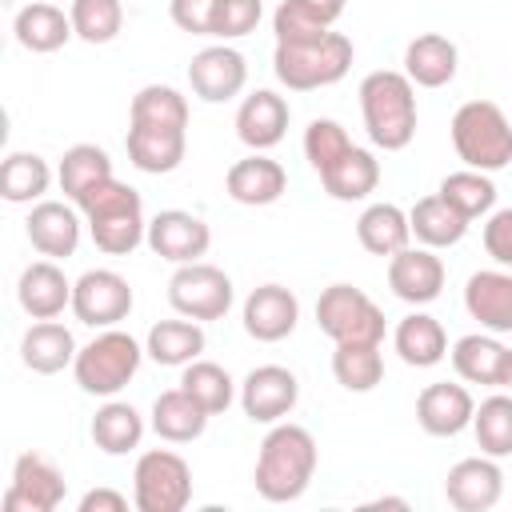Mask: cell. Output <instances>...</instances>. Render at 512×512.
I'll return each mask as SVG.
<instances>
[{
	"instance_id": "cell-1",
	"label": "cell",
	"mask_w": 512,
	"mask_h": 512,
	"mask_svg": "<svg viewBox=\"0 0 512 512\" xmlns=\"http://www.w3.org/2000/svg\"><path fill=\"white\" fill-rule=\"evenodd\" d=\"M316 440L308 428L300 424H272V432L264 436L260 444V456H256V492L268 500V504H292L308 492L312 476H316Z\"/></svg>"
},
{
	"instance_id": "cell-2",
	"label": "cell",
	"mask_w": 512,
	"mask_h": 512,
	"mask_svg": "<svg viewBox=\"0 0 512 512\" xmlns=\"http://www.w3.org/2000/svg\"><path fill=\"white\" fill-rule=\"evenodd\" d=\"M360 112L368 140L384 152H400L416 136V84L392 68L368 72L360 80Z\"/></svg>"
},
{
	"instance_id": "cell-3",
	"label": "cell",
	"mask_w": 512,
	"mask_h": 512,
	"mask_svg": "<svg viewBox=\"0 0 512 512\" xmlns=\"http://www.w3.org/2000/svg\"><path fill=\"white\" fill-rule=\"evenodd\" d=\"M84 224L92 232V244L108 256H128L148 240V220H144V204L140 192L120 184L116 176L96 184L80 204Z\"/></svg>"
},
{
	"instance_id": "cell-4",
	"label": "cell",
	"mask_w": 512,
	"mask_h": 512,
	"mask_svg": "<svg viewBox=\"0 0 512 512\" xmlns=\"http://www.w3.org/2000/svg\"><path fill=\"white\" fill-rule=\"evenodd\" d=\"M452 148L476 172H500L512 164V124L500 104L468 100L452 116Z\"/></svg>"
},
{
	"instance_id": "cell-5",
	"label": "cell",
	"mask_w": 512,
	"mask_h": 512,
	"mask_svg": "<svg viewBox=\"0 0 512 512\" xmlns=\"http://www.w3.org/2000/svg\"><path fill=\"white\" fill-rule=\"evenodd\" d=\"M352 68V40L344 32H328L316 44H276L272 72L292 92H312L344 80Z\"/></svg>"
},
{
	"instance_id": "cell-6",
	"label": "cell",
	"mask_w": 512,
	"mask_h": 512,
	"mask_svg": "<svg viewBox=\"0 0 512 512\" xmlns=\"http://www.w3.org/2000/svg\"><path fill=\"white\" fill-rule=\"evenodd\" d=\"M144 360V348L120 332V328H100L96 340H88L80 352H76V364H72V376L80 384V392L88 396H116L140 368Z\"/></svg>"
},
{
	"instance_id": "cell-7",
	"label": "cell",
	"mask_w": 512,
	"mask_h": 512,
	"mask_svg": "<svg viewBox=\"0 0 512 512\" xmlns=\"http://www.w3.org/2000/svg\"><path fill=\"white\" fill-rule=\"evenodd\" d=\"M316 324L336 344H380L384 312L356 284H328L316 300Z\"/></svg>"
},
{
	"instance_id": "cell-8",
	"label": "cell",
	"mask_w": 512,
	"mask_h": 512,
	"mask_svg": "<svg viewBox=\"0 0 512 512\" xmlns=\"http://www.w3.org/2000/svg\"><path fill=\"white\" fill-rule=\"evenodd\" d=\"M192 500V468L172 448H148L132 472V504L140 512H184Z\"/></svg>"
},
{
	"instance_id": "cell-9",
	"label": "cell",
	"mask_w": 512,
	"mask_h": 512,
	"mask_svg": "<svg viewBox=\"0 0 512 512\" xmlns=\"http://www.w3.org/2000/svg\"><path fill=\"white\" fill-rule=\"evenodd\" d=\"M232 300H236V288H232L228 272H220L216 264H204V260L176 264V272L168 280V304L188 320H224Z\"/></svg>"
},
{
	"instance_id": "cell-10",
	"label": "cell",
	"mask_w": 512,
	"mask_h": 512,
	"mask_svg": "<svg viewBox=\"0 0 512 512\" xmlns=\"http://www.w3.org/2000/svg\"><path fill=\"white\" fill-rule=\"evenodd\" d=\"M72 312L88 328H116L132 312V284L112 268H92L72 284Z\"/></svg>"
},
{
	"instance_id": "cell-11",
	"label": "cell",
	"mask_w": 512,
	"mask_h": 512,
	"mask_svg": "<svg viewBox=\"0 0 512 512\" xmlns=\"http://www.w3.org/2000/svg\"><path fill=\"white\" fill-rule=\"evenodd\" d=\"M64 472L40 456V452H20L12 464V484L4 492L8 512H56L64 504Z\"/></svg>"
},
{
	"instance_id": "cell-12",
	"label": "cell",
	"mask_w": 512,
	"mask_h": 512,
	"mask_svg": "<svg viewBox=\"0 0 512 512\" xmlns=\"http://www.w3.org/2000/svg\"><path fill=\"white\" fill-rule=\"evenodd\" d=\"M296 400H300V380L280 364H260L240 384V408L252 424H280L296 408Z\"/></svg>"
},
{
	"instance_id": "cell-13",
	"label": "cell",
	"mask_w": 512,
	"mask_h": 512,
	"mask_svg": "<svg viewBox=\"0 0 512 512\" xmlns=\"http://www.w3.org/2000/svg\"><path fill=\"white\" fill-rule=\"evenodd\" d=\"M208 244H212L208 224L184 208H164L148 220V248L168 264H192L208 256Z\"/></svg>"
},
{
	"instance_id": "cell-14",
	"label": "cell",
	"mask_w": 512,
	"mask_h": 512,
	"mask_svg": "<svg viewBox=\"0 0 512 512\" xmlns=\"http://www.w3.org/2000/svg\"><path fill=\"white\" fill-rule=\"evenodd\" d=\"M444 496L456 512H488L500 504L504 496V472L496 464V456H468V460H456L448 468V480H444Z\"/></svg>"
},
{
	"instance_id": "cell-15",
	"label": "cell",
	"mask_w": 512,
	"mask_h": 512,
	"mask_svg": "<svg viewBox=\"0 0 512 512\" xmlns=\"http://www.w3.org/2000/svg\"><path fill=\"white\" fill-rule=\"evenodd\" d=\"M444 260L436 256V248H400L396 256H388V288L396 292V300L404 304H432L444 292Z\"/></svg>"
},
{
	"instance_id": "cell-16",
	"label": "cell",
	"mask_w": 512,
	"mask_h": 512,
	"mask_svg": "<svg viewBox=\"0 0 512 512\" xmlns=\"http://www.w3.org/2000/svg\"><path fill=\"white\" fill-rule=\"evenodd\" d=\"M240 320H244V332L252 340L276 344V340L292 336V328L300 320V300L284 284H260V288L248 292V300L240 308Z\"/></svg>"
},
{
	"instance_id": "cell-17",
	"label": "cell",
	"mask_w": 512,
	"mask_h": 512,
	"mask_svg": "<svg viewBox=\"0 0 512 512\" xmlns=\"http://www.w3.org/2000/svg\"><path fill=\"white\" fill-rule=\"evenodd\" d=\"M188 84H192V92H196L200 100L224 104V100H232V96L244 92V84H248V64H244V56H240L236 48L212 44V48H204V52L192 56V64H188Z\"/></svg>"
},
{
	"instance_id": "cell-18",
	"label": "cell",
	"mask_w": 512,
	"mask_h": 512,
	"mask_svg": "<svg viewBox=\"0 0 512 512\" xmlns=\"http://www.w3.org/2000/svg\"><path fill=\"white\" fill-rule=\"evenodd\" d=\"M24 232L40 256L68 260L80 248V212L72 200L68 204L64 200H40V204H32V212L24 220Z\"/></svg>"
},
{
	"instance_id": "cell-19",
	"label": "cell",
	"mask_w": 512,
	"mask_h": 512,
	"mask_svg": "<svg viewBox=\"0 0 512 512\" xmlns=\"http://www.w3.org/2000/svg\"><path fill=\"white\" fill-rule=\"evenodd\" d=\"M292 120V108L280 92L272 88H256L252 96H244V104L236 108V136L240 144H248L252 152H268L284 140Z\"/></svg>"
},
{
	"instance_id": "cell-20",
	"label": "cell",
	"mask_w": 512,
	"mask_h": 512,
	"mask_svg": "<svg viewBox=\"0 0 512 512\" xmlns=\"http://www.w3.org/2000/svg\"><path fill=\"white\" fill-rule=\"evenodd\" d=\"M472 416H476V400L464 384L436 380L416 396V420L428 436H460L464 428H472Z\"/></svg>"
},
{
	"instance_id": "cell-21",
	"label": "cell",
	"mask_w": 512,
	"mask_h": 512,
	"mask_svg": "<svg viewBox=\"0 0 512 512\" xmlns=\"http://www.w3.org/2000/svg\"><path fill=\"white\" fill-rule=\"evenodd\" d=\"M464 308L484 332H512V268H480L464 284Z\"/></svg>"
},
{
	"instance_id": "cell-22",
	"label": "cell",
	"mask_w": 512,
	"mask_h": 512,
	"mask_svg": "<svg viewBox=\"0 0 512 512\" xmlns=\"http://www.w3.org/2000/svg\"><path fill=\"white\" fill-rule=\"evenodd\" d=\"M224 188L236 204L244 208H264V204H276L284 192H288V172L280 160L264 156V152H252L244 160H236L224 176Z\"/></svg>"
},
{
	"instance_id": "cell-23",
	"label": "cell",
	"mask_w": 512,
	"mask_h": 512,
	"mask_svg": "<svg viewBox=\"0 0 512 512\" xmlns=\"http://www.w3.org/2000/svg\"><path fill=\"white\" fill-rule=\"evenodd\" d=\"M16 300L32 320H56L64 308H72V280L56 260H36L20 272Z\"/></svg>"
},
{
	"instance_id": "cell-24",
	"label": "cell",
	"mask_w": 512,
	"mask_h": 512,
	"mask_svg": "<svg viewBox=\"0 0 512 512\" xmlns=\"http://www.w3.org/2000/svg\"><path fill=\"white\" fill-rule=\"evenodd\" d=\"M124 148H128L132 168H140V172H148V176H164V172H176V168L184 164V152H188V132H172V128H140V124H128Z\"/></svg>"
},
{
	"instance_id": "cell-25",
	"label": "cell",
	"mask_w": 512,
	"mask_h": 512,
	"mask_svg": "<svg viewBox=\"0 0 512 512\" xmlns=\"http://www.w3.org/2000/svg\"><path fill=\"white\" fill-rule=\"evenodd\" d=\"M456 64H460V52L448 36L440 32H420L408 48H404V76L416 84V88H444L452 84L456 76Z\"/></svg>"
},
{
	"instance_id": "cell-26",
	"label": "cell",
	"mask_w": 512,
	"mask_h": 512,
	"mask_svg": "<svg viewBox=\"0 0 512 512\" xmlns=\"http://www.w3.org/2000/svg\"><path fill=\"white\" fill-rule=\"evenodd\" d=\"M12 32H16V44H20V48L40 52V56L64 48V44L76 36V32H72V16H68L64 8L48 4V0L24 4V8L16 12V20H12Z\"/></svg>"
},
{
	"instance_id": "cell-27",
	"label": "cell",
	"mask_w": 512,
	"mask_h": 512,
	"mask_svg": "<svg viewBox=\"0 0 512 512\" xmlns=\"http://www.w3.org/2000/svg\"><path fill=\"white\" fill-rule=\"evenodd\" d=\"M76 340H72V332L64 328V324H56V320H36L28 332H24V340H20V360H24V368L28 372H36V376H56V372H64L68 364H76Z\"/></svg>"
},
{
	"instance_id": "cell-28",
	"label": "cell",
	"mask_w": 512,
	"mask_h": 512,
	"mask_svg": "<svg viewBox=\"0 0 512 512\" xmlns=\"http://www.w3.org/2000/svg\"><path fill=\"white\" fill-rule=\"evenodd\" d=\"M392 348L408 368H432V364H440L448 356V336H444V324L436 316L412 312V316H404L396 324Z\"/></svg>"
},
{
	"instance_id": "cell-29",
	"label": "cell",
	"mask_w": 512,
	"mask_h": 512,
	"mask_svg": "<svg viewBox=\"0 0 512 512\" xmlns=\"http://www.w3.org/2000/svg\"><path fill=\"white\" fill-rule=\"evenodd\" d=\"M356 240L364 252L372 256H396L400 248L412 244V224H408V212L396 208V204H368L356 220Z\"/></svg>"
},
{
	"instance_id": "cell-30",
	"label": "cell",
	"mask_w": 512,
	"mask_h": 512,
	"mask_svg": "<svg viewBox=\"0 0 512 512\" xmlns=\"http://www.w3.org/2000/svg\"><path fill=\"white\" fill-rule=\"evenodd\" d=\"M320 180H324V192L332 200H344V204L368 200L376 192V184H380V160L368 148H356L352 144L328 172H320Z\"/></svg>"
},
{
	"instance_id": "cell-31",
	"label": "cell",
	"mask_w": 512,
	"mask_h": 512,
	"mask_svg": "<svg viewBox=\"0 0 512 512\" xmlns=\"http://www.w3.org/2000/svg\"><path fill=\"white\" fill-rule=\"evenodd\" d=\"M144 352L156 364H164V368H184V364L200 360V352H204V328H200V320H188V316L160 320V324L148 328Z\"/></svg>"
},
{
	"instance_id": "cell-32",
	"label": "cell",
	"mask_w": 512,
	"mask_h": 512,
	"mask_svg": "<svg viewBox=\"0 0 512 512\" xmlns=\"http://www.w3.org/2000/svg\"><path fill=\"white\" fill-rule=\"evenodd\" d=\"M408 224H412V236H416L424 248H452V244L464 240V232H468L472 220H464V216L436 192V196H420V200L412 204Z\"/></svg>"
},
{
	"instance_id": "cell-33",
	"label": "cell",
	"mask_w": 512,
	"mask_h": 512,
	"mask_svg": "<svg viewBox=\"0 0 512 512\" xmlns=\"http://www.w3.org/2000/svg\"><path fill=\"white\" fill-rule=\"evenodd\" d=\"M208 428V412L184 392V388H168L156 396L152 404V432L168 444H188Z\"/></svg>"
},
{
	"instance_id": "cell-34",
	"label": "cell",
	"mask_w": 512,
	"mask_h": 512,
	"mask_svg": "<svg viewBox=\"0 0 512 512\" xmlns=\"http://www.w3.org/2000/svg\"><path fill=\"white\" fill-rule=\"evenodd\" d=\"M56 180H60V192L80 204L96 184L112 180V160L104 148L96 144H72L64 156H60V168H56Z\"/></svg>"
},
{
	"instance_id": "cell-35",
	"label": "cell",
	"mask_w": 512,
	"mask_h": 512,
	"mask_svg": "<svg viewBox=\"0 0 512 512\" xmlns=\"http://www.w3.org/2000/svg\"><path fill=\"white\" fill-rule=\"evenodd\" d=\"M504 344L496 340V332H472L460 336L452 344V368L460 380L468 384H500V368H504Z\"/></svg>"
},
{
	"instance_id": "cell-36",
	"label": "cell",
	"mask_w": 512,
	"mask_h": 512,
	"mask_svg": "<svg viewBox=\"0 0 512 512\" xmlns=\"http://www.w3.org/2000/svg\"><path fill=\"white\" fill-rule=\"evenodd\" d=\"M128 124L140 128H172V132H188V100L172 88V84H144L132 96L128 108Z\"/></svg>"
},
{
	"instance_id": "cell-37",
	"label": "cell",
	"mask_w": 512,
	"mask_h": 512,
	"mask_svg": "<svg viewBox=\"0 0 512 512\" xmlns=\"http://www.w3.org/2000/svg\"><path fill=\"white\" fill-rule=\"evenodd\" d=\"M92 440H96L100 452L124 456V452L140 448V440H144V416L132 404H124V400H108L92 416Z\"/></svg>"
},
{
	"instance_id": "cell-38",
	"label": "cell",
	"mask_w": 512,
	"mask_h": 512,
	"mask_svg": "<svg viewBox=\"0 0 512 512\" xmlns=\"http://www.w3.org/2000/svg\"><path fill=\"white\" fill-rule=\"evenodd\" d=\"M52 184V168L44 156L36 152H8L4 168H0V196L8 204H32L48 192Z\"/></svg>"
},
{
	"instance_id": "cell-39",
	"label": "cell",
	"mask_w": 512,
	"mask_h": 512,
	"mask_svg": "<svg viewBox=\"0 0 512 512\" xmlns=\"http://www.w3.org/2000/svg\"><path fill=\"white\" fill-rule=\"evenodd\" d=\"M180 388H184L208 416L228 412V404L236 400V380H232L220 364H212V360H192V364H184Z\"/></svg>"
},
{
	"instance_id": "cell-40",
	"label": "cell",
	"mask_w": 512,
	"mask_h": 512,
	"mask_svg": "<svg viewBox=\"0 0 512 512\" xmlns=\"http://www.w3.org/2000/svg\"><path fill=\"white\" fill-rule=\"evenodd\" d=\"M464 220H480L496 208V184L488 172H476V168H464V172H448L436 188Z\"/></svg>"
},
{
	"instance_id": "cell-41",
	"label": "cell",
	"mask_w": 512,
	"mask_h": 512,
	"mask_svg": "<svg viewBox=\"0 0 512 512\" xmlns=\"http://www.w3.org/2000/svg\"><path fill=\"white\" fill-rule=\"evenodd\" d=\"M332 376L348 392H372L384 380L380 344H336V352H332Z\"/></svg>"
},
{
	"instance_id": "cell-42",
	"label": "cell",
	"mask_w": 512,
	"mask_h": 512,
	"mask_svg": "<svg viewBox=\"0 0 512 512\" xmlns=\"http://www.w3.org/2000/svg\"><path fill=\"white\" fill-rule=\"evenodd\" d=\"M472 432L484 456H512V392H496L488 400H480L476 416H472Z\"/></svg>"
},
{
	"instance_id": "cell-43",
	"label": "cell",
	"mask_w": 512,
	"mask_h": 512,
	"mask_svg": "<svg viewBox=\"0 0 512 512\" xmlns=\"http://www.w3.org/2000/svg\"><path fill=\"white\" fill-rule=\"evenodd\" d=\"M68 16H72V32H76L84 44H108V40H116L120 28H124V8H120V0H72Z\"/></svg>"
},
{
	"instance_id": "cell-44",
	"label": "cell",
	"mask_w": 512,
	"mask_h": 512,
	"mask_svg": "<svg viewBox=\"0 0 512 512\" xmlns=\"http://www.w3.org/2000/svg\"><path fill=\"white\" fill-rule=\"evenodd\" d=\"M352 148L348 132L340 120H328V116H316L308 128H304V156L316 172H328L344 152Z\"/></svg>"
},
{
	"instance_id": "cell-45",
	"label": "cell",
	"mask_w": 512,
	"mask_h": 512,
	"mask_svg": "<svg viewBox=\"0 0 512 512\" xmlns=\"http://www.w3.org/2000/svg\"><path fill=\"white\" fill-rule=\"evenodd\" d=\"M260 16H264V4L260 0H220L216 4V20H212V36L240 40V36L256 32Z\"/></svg>"
},
{
	"instance_id": "cell-46",
	"label": "cell",
	"mask_w": 512,
	"mask_h": 512,
	"mask_svg": "<svg viewBox=\"0 0 512 512\" xmlns=\"http://www.w3.org/2000/svg\"><path fill=\"white\" fill-rule=\"evenodd\" d=\"M272 32H276V44H316V40H324L332 28L308 20L292 0H284V4L272 12Z\"/></svg>"
},
{
	"instance_id": "cell-47",
	"label": "cell",
	"mask_w": 512,
	"mask_h": 512,
	"mask_svg": "<svg viewBox=\"0 0 512 512\" xmlns=\"http://www.w3.org/2000/svg\"><path fill=\"white\" fill-rule=\"evenodd\" d=\"M216 4H220V0H168V16H172V24H176L180 32L212 36Z\"/></svg>"
},
{
	"instance_id": "cell-48",
	"label": "cell",
	"mask_w": 512,
	"mask_h": 512,
	"mask_svg": "<svg viewBox=\"0 0 512 512\" xmlns=\"http://www.w3.org/2000/svg\"><path fill=\"white\" fill-rule=\"evenodd\" d=\"M484 252L500 264L512 268V208H492L484 220Z\"/></svg>"
},
{
	"instance_id": "cell-49",
	"label": "cell",
	"mask_w": 512,
	"mask_h": 512,
	"mask_svg": "<svg viewBox=\"0 0 512 512\" xmlns=\"http://www.w3.org/2000/svg\"><path fill=\"white\" fill-rule=\"evenodd\" d=\"M308 20H316V24H324V28H332L340 16H344V4L348 0H292Z\"/></svg>"
},
{
	"instance_id": "cell-50",
	"label": "cell",
	"mask_w": 512,
	"mask_h": 512,
	"mask_svg": "<svg viewBox=\"0 0 512 512\" xmlns=\"http://www.w3.org/2000/svg\"><path fill=\"white\" fill-rule=\"evenodd\" d=\"M128 500L116 488H92L80 496V512H124Z\"/></svg>"
},
{
	"instance_id": "cell-51",
	"label": "cell",
	"mask_w": 512,
	"mask_h": 512,
	"mask_svg": "<svg viewBox=\"0 0 512 512\" xmlns=\"http://www.w3.org/2000/svg\"><path fill=\"white\" fill-rule=\"evenodd\" d=\"M496 388H508L512 392V348L504 352V368H500V384Z\"/></svg>"
}]
</instances>
